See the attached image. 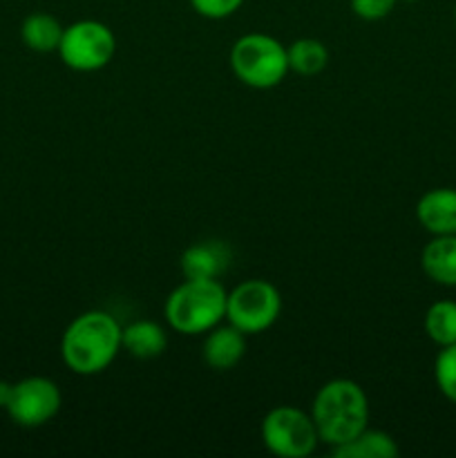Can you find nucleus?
Returning <instances> with one entry per match:
<instances>
[{
  "mask_svg": "<svg viewBox=\"0 0 456 458\" xmlns=\"http://www.w3.org/2000/svg\"><path fill=\"white\" fill-rule=\"evenodd\" d=\"M123 329L107 311H85L67 325L61 338V358L76 376L103 374L116 360Z\"/></svg>",
  "mask_w": 456,
  "mask_h": 458,
  "instance_id": "f257e3e1",
  "label": "nucleus"
},
{
  "mask_svg": "<svg viewBox=\"0 0 456 458\" xmlns=\"http://www.w3.org/2000/svg\"><path fill=\"white\" fill-rule=\"evenodd\" d=\"M311 419L320 441L334 450L369 428V398L356 380L334 378L317 389Z\"/></svg>",
  "mask_w": 456,
  "mask_h": 458,
  "instance_id": "f03ea898",
  "label": "nucleus"
},
{
  "mask_svg": "<svg viewBox=\"0 0 456 458\" xmlns=\"http://www.w3.org/2000/svg\"><path fill=\"white\" fill-rule=\"evenodd\" d=\"M228 293L219 280H183L165 298L164 316L182 335L208 334L226 320Z\"/></svg>",
  "mask_w": 456,
  "mask_h": 458,
  "instance_id": "7ed1b4c3",
  "label": "nucleus"
},
{
  "mask_svg": "<svg viewBox=\"0 0 456 458\" xmlns=\"http://www.w3.org/2000/svg\"><path fill=\"white\" fill-rule=\"evenodd\" d=\"M228 61L235 79L253 89L277 88L291 72L284 45L262 31L240 36L232 43Z\"/></svg>",
  "mask_w": 456,
  "mask_h": 458,
  "instance_id": "20e7f679",
  "label": "nucleus"
},
{
  "mask_svg": "<svg viewBox=\"0 0 456 458\" xmlns=\"http://www.w3.org/2000/svg\"><path fill=\"white\" fill-rule=\"evenodd\" d=\"M116 54V36L106 22L101 21H76L65 27L61 45H58V56L70 70L89 74L98 72Z\"/></svg>",
  "mask_w": 456,
  "mask_h": 458,
  "instance_id": "39448f33",
  "label": "nucleus"
},
{
  "mask_svg": "<svg viewBox=\"0 0 456 458\" xmlns=\"http://www.w3.org/2000/svg\"><path fill=\"white\" fill-rule=\"evenodd\" d=\"M317 429L311 414L293 405L273 407L262 420V443L271 454L307 458L316 452Z\"/></svg>",
  "mask_w": 456,
  "mask_h": 458,
  "instance_id": "423d86ee",
  "label": "nucleus"
},
{
  "mask_svg": "<svg viewBox=\"0 0 456 458\" xmlns=\"http://www.w3.org/2000/svg\"><path fill=\"white\" fill-rule=\"evenodd\" d=\"M282 313V295L266 280H246L228 293L226 320L246 335L271 329Z\"/></svg>",
  "mask_w": 456,
  "mask_h": 458,
  "instance_id": "0eeeda50",
  "label": "nucleus"
},
{
  "mask_svg": "<svg viewBox=\"0 0 456 458\" xmlns=\"http://www.w3.org/2000/svg\"><path fill=\"white\" fill-rule=\"evenodd\" d=\"M63 394L54 380L45 376H30L13 383L12 398L4 411L16 425L27 429L43 428L61 411Z\"/></svg>",
  "mask_w": 456,
  "mask_h": 458,
  "instance_id": "6e6552de",
  "label": "nucleus"
},
{
  "mask_svg": "<svg viewBox=\"0 0 456 458\" xmlns=\"http://www.w3.org/2000/svg\"><path fill=\"white\" fill-rule=\"evenodd\" d=\"M232 250L222 240H204L188 246L182 255V273L186 280H219L228 271Z\"/></svg>",
  "mask_w": 456,
  "mask_h": 458,
  "instance_id": "1a4fd4ad",
  "label": "nucleus"
},
{
  "mask_svg": "<svg viewBox=\"0 0 456 458\" xmlns=\"http://www.w3.org/2000/svg\"><path fill=\"white\" fill-rule=\"evenodd\" d=\"M246 356V334L237 327L217 325L206 334L204 347H201V358L206 365L215 371H231L235 369Z\"/></svg>",
  "mask_w": 456,
  "mask_h": 458,
  "instance_id": "9d476101",
  "label": "nucleus"
},
{
  "mask_svg": "<svg viewBox=\"0 0 456 458\" xmlns=\"http://www.w3.org/2000/svg\"><path fill=\"white\" fill-rule=\"evenodd\" d=\"M416 219L429 235H456V188H432L416 204Z\"/></svg>",
  "mask_w": 456,
  "mask_h": 458,
  "instance_id": "9b49d317",
  "label": "nucleus"
},
{
  "mask_svg": "<svg viewBox=\"0 0 456 458\" xmlns=\"http://www.w3.org/2000/svg\"><path fill=\"white\" fill-rule=\"evenodd\" d=\"M420 268L441 286H456V235H434L420 253Z\"/></svg>",
  "mask_w": 456,
  "mask_h": 458,
  "instance_id": "f8f14e48",
  "label": "nucleus"
},
{
  "mask_svg": "<svg viewBox=\"0 0 456 458\" xmlns=\"http://www.w3.org/2000/svg\"><path fill=\"white\" fill-rule=\"evenodd\" d=\"M121 344L137 360H155L168 347V334L159 322L137 320L125 327Z\"/></svg>",
  "mask_w": 456,
  "mask_h": 458,
  "instance_id": "ddd939ff",
  "label": "nucleus"
},
{
  "mask_svg": "<svg viewBox=\"0 0 456 458\" xmlns=\"http://www.w3.org/2000/svg\"><path fill=\"white\" fill-rule=\"evenodd\" d=\"M63 31H65V27L61 25V21H58L56 16L45 12H36V13H30V16L22 21L21 38L31 52L52 54V52H58Z\"/></svg>",
  "mask_w": 456,
  "mask_h": 458,
  "instance_id": "4468645a",
  "label": "nucleus"
},
{
  "mask_svg": "<svg viewBox=\"0 0 456 458\" xmlns=\"http://www.w3.org/2000/svg\"><path fill=\"white\" fill-rule=\"evenodd\" d=\"M401 454L398 443L392 434L383 429H362L356 438L344 445L334 447V456L338 458H396Z\"/></svg>",
  "mask_w": 456,
  "mask_h": 458,
  "instance_id": "2eb2a0df",
  "label": "nucleus"
},
{
  "mask_svg": "<svg viewBox=\"0 0 456 458\" xmlns=\"http://www.w3.org/2000/svg\"><path fill=\"white\" fill-rule=\"evenodd\" d=\"M289 70L300 76H316L329 65V49L317 38H300L286 47Z\"/></svg>",
  "mask_w": 456,
  "mask_h": 458,
  "instance_id": "dca6fc26",
  "label": "nucleus"
},
{
  "mask_svg": "<svg viewBox=\"0 0 456 458\" xmlns=\"http://www.w3.org/2000/svg\"><path fill=\"white\" fill-rule=\"evenodd\" d=\"M425 334L438 347L456 344V302L454 300H438L425 311Z\"/></svg>",
  "mask_w": 456,
  "mask_h": 458,
  "instance_id": "f3484780",
  "label": "nucleus"
},
{
  "mask_svg": "<svg viewBox=\"0 0 456 458\" xmlns=\"http://www.w3.org/2000/svg\"><path fill=\"white\" fill-rule=\"evenodd\" d=\"M434 380L438 392L456 405V344L441 347L434 360Z\"/></svg>",
  "mask_w": 456,
  "mask_h": 458,
  "instance_id": "a211bd4d",
  "label": "nucleus"
},
{
  "mask_svg": "<svg viewBox=\"0 0 456 458\" xmlns=\"http://www.w3.org/2000/svg\"><path fill=\"white\" fill-rule=\"evenodd\" d=\"M192 9L208 21H224L244 4V0H190Z\"/></svg>",
  "mask_w": 456,
  "mask_h": 458,
  "instance_id": "6ab92c4d",
  "label": "nucleus"
},
{
  "mask_svg": "<svg viewBox=\"0 0 456 458\" xmlns=\"http://www.w3.org/2000/svg\"><path fill=\"white\" fill-rule=\"evenodd\" d=\"M396 3L398 0H349L351 12L356 13L358 18L369 22L387 18L389 13L393 12V7H396Z\"/></svg>",
  "mask_w": 456,
  "mask_h": 458,
  "instance_id": "aec40b11",
  "label": "nucleus"
},
{
  "mask_svg": "<svg viewBox=\"0 0 456 458\" xmlns=\"http://www.w3.org/2000/svg\"><path fill=\"white\" fill-rule=\"evenodd\" d=\"M12 387H13V383L0 380V410H4V407H7L9 398H12Z\"/></svg>",
  "mask_w": 456,
  "mask_h": 458,
  "instance_id": "412c9836",
  "label": "nucleus"
},
{
  "mask_svg": "<svg viewBox=\"0 0 456 458\" xmlns=\"http://www.w3.org/2000/svg\"><path fill=\"white\" fill-rule=\"evenodd\" d=\"M454 21H456V7H454Z\"/></svg>",
  "mask_w": 456,
  "mask_h": 458,
  "instance_id": "4be33fe9",
  "label": "nucleus"
}]
</instances>
